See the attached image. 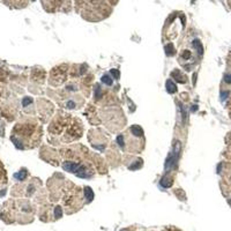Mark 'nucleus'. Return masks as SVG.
I'll return each mask as SVG.
<instances>
[{"label": "nucleus", "mask_w": 231, "mask_h": 231, "mask_svg": "<svg viewBox=\"0 0 231 231\" xmlns=\"http://www.w3.org/2000/svg\"><path fill=\"white\" fill-rule=\"evenodd\" d=\"M131 132H132L135 136H142V134H143L142 128L141 127H139V126H133L132 128H131Z\"/></svg>", "instance_id": "4"}, {"label": "nucleus", "mask_w": 231, "mask_h": 231, "mask_svg": "<svg viewBox=\"0 0 231 231\" xmlns=\"http://www.w3.org/2000/svg\"><path fill=\"white\" fill-rule=\"evenodd\" d=\"M117 142H118V144H119L120 147H123V146H124V138H123V135H118Z\"/></svg>", "instance_id": "12"}, {"label": "nucleus", "mask_w": 231, "mask_h": 231, "mask_svg": "<svg viewBox=\"0 0 231 231\" xmlns=\"http://www.w3.org/2000/svg\"><path fill=\"white\" fill-rule=\"evenodd\" d=\"M161 185H162L163 187H169L170 185H171V181H168V179L164 177L162 180H161Z\"/></svg>", "instance_id": "7"}, {"label": "nucleus", "mask_w": 231, "mask_h": 231, "mask_svg": "<svg viewBox=\"0 0 231 231\" xmlns=\"http://www.w3.org/2000/svg\"><path fill=\"white\" fill-rule=\"evenodd\" d=\"M166 90H168V93H170V94L176 93V90H177L176 84H174L171 80H168V81H166Z\"/></svg>", "instance_id": "2"}, {"label": "nucleus", "mask_w": 231, "mask_h": 231, "mask_svg": "<svg viewBox=\"0 0 231 231\" xmlns=\"http://www.w3.org/2000/svg\"><path fill=\"white\" fill-rule=\"evenodd\" d=\"M165 50H169V46H166V48H165ZM170 50H171V51L168 52L166 54H172V52H173V51H172V45L171 44H170Z\"/></svg>", "instance_id": "16"}, {"label": "nucleus", "mask_w": 231, "mask_h": 231, "mask_svg": "<svg viewBox=\"0 0 231 231\" xmlns=\"http://www.w3.org/2000/svg\"><path fill=\"white\" fill-rule=\"evenodd\" d=\"M64 169L67 170V171H71V172H76L79 169V164L76 163H73V162H65L64 163Z\"/></svg>", "instance_id": "1"}, {"label": "nucleus", "mask_w": 231, "mask_h": 231, "mask_svg": "<svg viewBox=\"0 0 231 231\" xmlns=\"http://www.w3.org/2000/svg\"><path fill=\"white\" fill-rule=\"evenodd\" d=\"M225 81L231 83V75H226V76H225Z\"/></svg>", "instance_id": "15"}, {"label": "nucleus", "mask_w": 231, "mask_h": 231, "mask_svg": "<svg viewBox=\"0 0 231 231\" xmlns=\"http://www.w3.org/2000/svg\"><path fill=\"white\" fill-rule=\"evenodd\" d=\"M31 102H33V99L30 98V97H24V98H23V102H22V104H23V106H27V105L30 104Z\"/></svg>", "instance_id": "10"}, {"label": "nucleus", "mask_w": 231, "mask_h": 231, "mask_svg": "<svg viewBox=\"0 0 231 231\" xmlns=\"http://www.w3.org/2000/svg\"><path fill=\"white\" fill-rule=\"evenodd\" d=\"M194 46H195V48H198V50H199V53L201 54V53H202V50H203V49H202L201 44H200V42H199L198 39H195V41H194Z\"/></svg>", "instance_id": "8"}, {"label": "nucleus", "mask_w": 231, "mask_h": 231, "mask_svg": "<svg viewBox=\"0 0 231 231\" xmlns=\"http://www.w3.org/2000/svg\"><path fill=\"white\" fill-rule=\"evenodd\" d=\"M54 215H56V217H57V218L61 217V215H63V210H61V208H60V207H56V209H54Z\"/></svg>", "instance_id": "6"}, {"label": "nucleus", "mask_w": 231, "mask_h": 231, "mask_svg": "<svg viewBox=\"0 0 231 231\" xmlns=\"http://www.w3.org/2000/svg\"><path fill=\"white\" fill-rule=\"evenodd\" d=\"M95 97H101V88H96V93H95Z\"/></svg>", "instance_id": "13"}, {"label": "nucleus", "mask_w": 231, "mask_h": 231, "mask_svg": "<svg viewBox=\"0 0 231 231\" xmlns=\"http://www.w3.org/2000/svg\"><path fill=\"white\" fill-rule=\"evenodd\" d=\"M26 174H27V173H26V171L23 170V171H21V172H19V173L15 174V177L18 178V179L22 180V179H24V177H26Z\"/></svg>", "instance_id": "9"}, {"label": "nucleus", "mask_w": 231, "mask_h": 231, "mask_svg": "<svg viewBox=\"0 0 231 231\" xmlns=\"http://www.w3.org/2000/svg\"><path fill=\"white\" fill-rule=\"evenodd\" d=\"M84 195H86V199H88V201H91L94 199V192L90 187H86L84 188Z\"/></svg>", "instance_id": "3"}, {"label": "nucleus", "mask_w": 231, "mask_h": 231, "mask_svg": "<svg viewBox=\"0 0 231 231\" xmlns=\"http://www.w3.org/2000/svg\"><path fill=\"white\" fill-rule=\"evenodd\" d=\"M111 74L114 79H119L120 74H119V71L118 69H111Z\"/></svg>", "instance_id": "11"}, {"label": "nucleus", "mask_w": 231, "mask_h": 231, "mask_svg": "<svg viewBox=\"0 0 231 231\" xmlns=\"http://www.w3.org/2000/svg\"><path fill=\"white\" fill-rule=\"evenodd\" d=\"M102 81L104 82L105 84H108V86H111V84H112V80L110 79V76H109V75H103Z\"/></svg>", "instance_id": "5"}, {"label": "nucleus", "mask_w": 231, "mask_h": 231, "mask_svg": "<svg viewBox=\"0 0 231 231\" xmlns=\"http://www.w3.org/2000/svg\"><path fill=\"white\" fill-rule=\"evenodd\" d=\"M67 105H68V108H69V109L74 108V103H73V102H68V103H67Z\"/></svg>", "instance_id": "17"}, {"label": "nucleus", "mask_w": 231, "mask_h": 231, "mask_svg": "<svg viewBox=\"0 0 231 231\" xmlns=\"http://www.w3.org/2000/svg\"><path fill=\"white\" fill-rule=\"evenodd\" d=\"M140 165H141V161H138V163H136V164H135V165H131L129 168H131V169H136V168H139Z\"/></svg>", "instance_id": "14"}]
</instances>
